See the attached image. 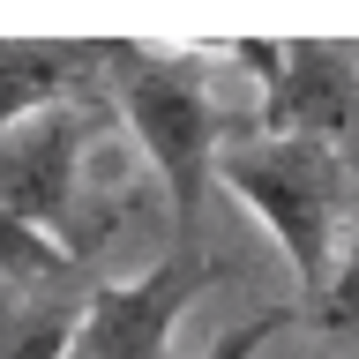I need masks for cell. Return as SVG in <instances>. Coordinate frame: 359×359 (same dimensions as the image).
I'll return each mask as SVG.
<instances>
[{"mask_svg": "<svg viewBox=\"0 0 359 359\" xmlns=\"http://www.w3.org/2000/svg\"><path fill=\"white\" fill-rule=\"evenodd\" d=\"M112 67H120V97H128V120L142 135L150 165L172 187L180 210V255H195V224H202V187H210V165H217V112L202 97V67L195 53H157V45H112Z\"/></svg>", "mask_w": 359, "mask_h": 359, "instance_id": "1", "label": "cell"}, {"mask_svg": "<svg viewBox=\"0 0 359 359\" xmlns=\"http://www.w3.org/2000/svg\"><path fill=\"white\" fill-rule=\"evenodd\" d=\"M217 172L232 180V195H247L269 217V232L285 240L299 292L322 299L330 292V232H337V202L352 180V157L314 142V135H285V142H232L217 157Z\"/></svg>", "mask_w": 359, "mask_h": 359, "instance_id": "2", "label": "cell"}, {"mask_svg": "<svg viewBox=\"0 0 359 359\" xmlns=\"http://www.w3.org/2000/svg\"><path fill=\"white\" fill-rule=\"evenodd\" d=\"M105 128L97 105H53L38 112L30 128H8V150H0V202H8V224H30V232H60L75 255H83V232L67 224V195H75V157L83 142Z\"/></svg>", "mask_w": 359, "mask_h": 359, "instance_id": "3", "label": "cell"}, {"mask_svg": "<svg viewBox=\"0 0 359 359\" xmlns=\"http://www.w3.org/2000/svg\"><path fill=\"white\" fill-rule=\"evenodd\" d=\"M202 285H210V262L202 255H172V262H157L135 285L90 292L75 359H165V330L202 299Z\"/></svg>", "mask_w": 359, "mask_h": 359, "instance_id": "4", "label": "cell"}, {"mask_svg": "<svg viewBox=\"0 0 359 359\" xmlns=\"http://www.w3.org/2000/svg\"><path fill=\"white\" fill-rule=\"evenodd\" d=\"M262 128L269 142L285 135H314L330 150L359 157V75H352V53L344 45H285V75L262 90Z\"/></svg>", "mask_w": 359, "mask_h": 359, "instance_id": "5", "label": "cell"}, {"mask_svg": "<svg viewBox=\"0 0 359 359\" xmlns=\"http://www.w3.org/2000/svg\"><path fill=\"white\" fill-rule=\"evenodd\" d=\"M90 45H8L0 53V120L8 128H30V112H53L60 105V90L75 83V67H83Z\"/></svg>", "mask_w": 359, "mask_h": 359, "instance_id": "6", "label": "cell"}, {"mask_svg": "<svg viewBox=\"0 0 359 359\" xmlns=\"http://www.w3.org/2000/svg\"><path fill=\"white\" fill-rule=\"evenodd\" d=\"M75 337H83V307H53L15 330V359H75Z\"/></svg>", "mask_w": 359, "mask_h": 359, "instance_id": "7", "label": "cell"}, {"mask_svg": "<svg viewBox=\"0 0 359 359\" xmlns=\"http://www.w3.org/2000/svg\"><path fill=\"white\" fill-rule=\"evenodd\" d=\"M307 314L322 322V330H359V247L344 255V269L330 277V292H322Z\"/></svg>", "mask_w": 359, "mask_h": 359, "instance_id": "8", "label": "cell"}, {"mask_svg": "<svg viewBox=\"0 0 359 359\" xmlns=\"http://www.w3.org/2000/svg\"><path fill=\"white\" fill-rule=\"evenodd\" d=\"M292 322V307H269V314H255V322H240V330H224L217 344H210V359H255L269 344V337Z\"/></svg>", "mask_w": 359, "mask_h": 359, "instance_id": "9", "label": "cell"}]
</instances>
